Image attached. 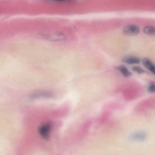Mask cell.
<instances>
[{"instance_id": "cell-1", "label": "cell", "mask_w": 155, "mask_h": 155, "mask_svg": "<svg viewBox=\"0 0 155 155\" xmlns=\"http://www.w3.org/2000/svg\"><path fill=\"white\" fill-rule=\"evenodd\" d=\"M140 31V29L137 25L130 24L124 27L123 29V34L128 36H134L138 35Z\"/></svg>"}, {"instance_id": "cell-2", "label": "cell", "mask_w": 155, "mask_h": 155, "mask_svg": "<svg viewBox=\"0 0 155 155\" xmlns=\"http://www.w3.org/2000/svg\"><path fill=\"white\" fill-rule=\"evenodd\" d=\"M50 129L51 124L50 123H47L40 127L39 131L42 137L45 139H48L49 137Z\"/></svg>"}, {"instance_id": "cell-3", "label": "cell", "mask_w": 155, "mask_h": 155, "mask_svg": "<svg viewBox=\"0 0 155 155\" xmlns=\"http://www.w3.org/2000/svg\"><path fill=\"white\" fill-rule=\"evenodd\" d=\"M142 63L146 69L155 75V64L151 60L145 58L142 60Z\"/></svg>"}, {"instance_id": "cell-4", "label": "cell", "mask_w": 155, "mask_h": 155, "mask_svg": "<svg viewBox=\"0 0 155 155\" xmlns=\"http://www.w3.org/2000/svg\"><path fill=\"white\" fill-rule=\"evenodd\" d=\"M147 138V133L144 131H138L132 134L130 136L131 140L137 141H143Z\"/></svg>"}, {"instance_id": "cell-5", "label": "cell", "mask_w": 155, "mask_h": 155, "mask_svg": "<svg viewBox=\"0 0 155 155\" xmlns=\"http://www.w3.org/2000/svg\"><path fill=\"white\" fill-rule=\"evenodd\" d=\"M122 61L127 64L133 65L139 64L140 62V60L138 58L134 56H128L123 58Z\"/></svg>"}, {"instance_id": "cell-6", "label": "cell", "mask_w": 155, "mask_h": 155, "mask_svg": "<svg viewBox=\"0 0 155 155\" xmlns=\"http://www.w3.org/2000/svg\"><path fill=\"white\" fill-rule=\"evenodd\" d=\"M117 70L124 77L126 78L130 77L132 75L131 72L124 65H120L118 67Z\"/></svg>"}, {"instance_id": "cell-7", "label": "cell", "mask_w": 155, "mask_h": 155, "mask_svg": "<svg viewBox=\"0 0 155 155\" xmlns=\"http://www.w3.org/2000/svg\"><path fill=\"white\" fill-rule=\"evenodd\" d=\"M143 31L145 34L150 36H155V27L147 26L143 28Z\"/></svg>"}, {"instance_id": "cell-8", "label": "cell", "mask_w": 155, "mask_h": 155, "mask_svg": "<svg viewBox=\"0 0 155 155\" xmlns=\"http://www.w3.org/2000/svg\"><path fill=\"white\" fill-rule=\"evenodd\" d=\"M147 91L150 93H155V82H150L147 87Z\"/></svg>"}, {"instance_id": "cell-9", "label": "cell", "mask_w": 155, "mask_h": 155, "mask_svg": "<svg viewBox=\"0 0 155 155\" xmlns=\"http://www.w3.org/2000/svg\"><path fill=\"white\" fill-rule=\"evenodd\" d=\"M132 70L138 74H142L145 72V70L139 66H134L132 68Z\"/></svg>"}]
</instances>
